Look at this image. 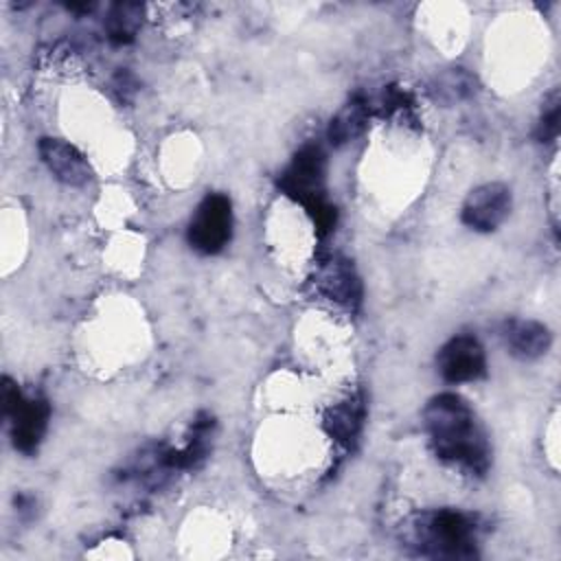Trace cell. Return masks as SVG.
<instances>
[{"label":"cell","mask_w":561,"mask_h":561,"mask_svg":"<svg viewBox=\"0 0 561 561\" xmlns=\"http://www.w3.org/2000/svg\"><path fill=\"white\" fill-rule=\"evenodd\" d=\"M423 425L436 458L467 476L486 473L491 445L467 399L456 392L432 397L423 410Z\"/></svg>","instance_id":"1"},{"label":"cell","mask_w":561,"mask_h":561,"mask_svg":"<svg viewBox=\"0 0 561 561\" xmlns=\"http://www.w3.org/2000/svg\"><path fill=\"white\" fill-rule=\"evenodd\" d=\"M401 539L421 557L467 561L478 557V526L471 515L436 508L412 515L401 526Z\"/></svg>","instance_id":"2"},{"label":"cell","mask_w":561,"mask_h":561,"mask_svg":"<svg viewBox=\"0 0 561 561\" xmlns=\"http://www.w3.org/2000/svg\"><path fill=\"white\" fill-rule=\"evenodd\" d=\"M327 180V156L318 145H305L289 167L283 171L278 186L285 195L300 202L320 234L329 232L335 224V208L324 195Z\"/></svg>","instance_id":"3"},{"label":"cell","mask_w":561,"mask_h":561,"mask_svg":"<svg viewBox=\"0 0 561 561\" xmlns=\"http://www.w3.org/2000/svg\"><path fill=\"white\" fill-rule=\"evenodd\" d=\"M2 412L11 427L13 447L33 454L46 432L50 408L42 397H26L11 379L2 381Z\"/></svg>","instance_id":"4"},{"label":"cell","mask_w":561,"mask_h":561,"mask_svg":"<svg viewBox=\"0 0 561 561\" xmlns=\"http://www.w3.org/2000/svg\"><path fill=\"white\" fill-rule=\"evenodd\" d=\"M232 234V204L221 193H208L195 208L186 239L202 254H217L226 248Z\"/></svg>","instance_id":"5"},{"label":"cell","mask_w":561,"mask_h":561,"mask_svg":"<svg viewBox=\"0 0 561 561\" xmlns=\"http://www.w3.org/2000/svg\"><path fill=\"white\" fill-rule=\"evenodd\" d=\"M513 206L511 188L502 182H486L476 186L460 210L462 224L476 232H493L504 224Z\"/></svg>","instance_id":"6"},{"label":"cell","mask_w":561,"mask_h":561,"mask_svg":"<svg viewBox=\"0 0 561 561\" xmlns=\"http://www.w3.org/2000/svg\"><path fill=\"white\" fill-rule=\"evenodd\" d=\"M438 373L449 383H465L484 377L486 355L478 337L473 335H454L447 340L436 357Z\"/></svg>","instance_id":"7"},{"label":"cell","mask_w":561,"mask_h":561,"mask_svg":"<svg viewBox=\"0 0 561 561\" xmlns=\"http://www.w3.org/2000/svg\"><path fill=\"white\" fill-rule=\"evenodd\" d=\"M37 149L44 164L59 182L68 186H83L92 180L90 162L75 145L61 138H42Z\"/></svg>","instance_id":"8"},{"label":"cell","mask_w":561,"mask_h":561,"mask_svg":"<svg viewBox=\"0 0 561 561\" xmlns=\"http://www.w3.org/2000/svg\"><path fill=\"white\" fill-rule=\"evenodd\" d=\"M316 285L320 294L340 307L355 309L362 300V283L355 267L346 259L327 261L316 274Z\"/></svg>","instance_id":"9"},{"label":"cell","mask_w":561,"mask_h":561,"mask_svg":"<svg viewBox=\"0 0 561 561\" xmlns=\"http://www.w3.org/2000/svg\"><path fill=\"white\" fill-rule=\"evenodd\" d=\"M502 337L508 353L519 359L541 357L552 342L548 327L537 320H508L502 329Z\"/></svg>","instance_id":"10"},{"label":"cell","mask_w":561,"mask_h":561,"mask_svg":"<svg viewBox=\"0 0 561 561\" xmlns=\"http://www.w3.org/2000/svg\"><path fill=\"white\" fill-rule=\"evenodd\" d=\"M362 423H364V401H362V394H353V397L335 403L324 414V430H327V434L335 443H340L344 447H348L355 440V436L362 430Z\"/></svg>","instance_id":"11"},{"label":"cell","mask_w":561,"mask_h":561,"mask_svg":"<svg viewBox=\"0 0 561 561\" xmlns=\"http://www.w3.org/2000/svg\"><path fill=\"white\" fill-rule=\"evenodd\" d=\"M145 7L138 2H116L110 7L105 18L107 39L114 44H127L136 37L142 24Z\"/></svg>","instance_id":"12"},{"label":"cell","mask_w":561,"mask_h":561,"mask_svg":"<svg viewBox=\"0 0 561 561\" xmlns=\"http://www.w3.org/2000/svg\"><path fill=\"white\" fill-rule=\"evenodd\" d=\"M368 121V107L364 101H351L346 103L329 123L327 136L331 145H344L357 138Z\"/></svg>","instance_id":"13"},{"label":"cell","mask_w":561,"mask_h":561,"mask_svg":"<svg viewBox=\"0 0 561 561\" xmlns=\"http://www.w3.org/2000/svg\"><path fill=\"white\" fill-rule=\"evenodd\" d=\"M476 92V77L467 72L465 68H449L440 75H436L432 83V94L440 103H458Z\"/></svg>","instance_id":"14"},{"label":"cell","mask_w":561,"mask_h":561,"mask_svg":"<svg viewBox=\"0 0 561 561\" xmlns=\"http://www.w3.org/2000/svg\"><path fill=\"white\" fill-rule=\"evenodd\" d=\"M559 116H561V105H559V94L557 90L548 96L546 107L541 112L539 125H537V138L541 142H552L559 136Z\"/></svg>","instance_id":"15"}]
</instances>
